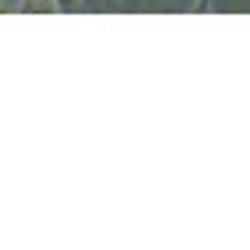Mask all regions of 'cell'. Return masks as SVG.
Wrapping results in <instances>:
<instances>
[{
  "instance_id": "cell-1",
  "label": "cell",
  "mask_w": 250,
  "mask_h": 250,
  "mask_svg": "<svg viewBox=\"0 0 250 250\" xmlns=\"http://www.w3.org/2000/svg\"><path fill=\"white\" fill-rule=\"evenodd\" d=\"M79 0H54V7H61V11H75Z\"/></svg>"
}]
</instances>
